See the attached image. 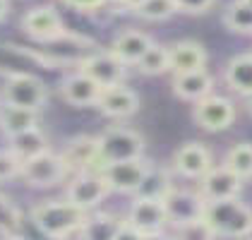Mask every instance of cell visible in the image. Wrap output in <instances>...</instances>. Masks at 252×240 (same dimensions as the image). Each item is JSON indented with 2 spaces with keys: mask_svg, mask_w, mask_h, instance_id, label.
Wrapping results in <instances>:
<instances>
[{
  "mask_svg": "<svg viewBox=\"0 0 252 240\" xmlns=\"http://www.w3.org/2000/svg\"><path fill=\"white\" fill-rule=\"evenodd\" d=\"M154 41L149 34H144V31H139V29H127V31H123V34H118L113 43H111V53L116 56L125 67H130V65H137L142 56L149 51V46H152Z\"/></svg>",
  "mask_w": 252,
  "mask_h": 240,
  "instance_id": "19",
  "label": "cell"
},
{
  "mask_svg": "<svg viewBox=\"0 0 252 240\" xmlns=\"http://www.w3.org/2000/svg\"><path fill=\"white\" fill-rule=\"evenodd\" d=\"M125 219H120L111 211H98V214H87L84 226L79 228V240H116L118 231L123 228Z\"/></svg>",
  "mask_w": 252,
  "mask_h": 240,
  "instance_id": "21",
  "label": "cell"
},
{
  "mask_svg": "<svg viewBox=\"0 0 252 240\" xmlns=\"http://www.w3.org/2000/svg\"><path fill=\"white\" fill-rule=\"evenodd\" d=\"M79 72L87 75L92 82H96L101 89L123 84V80H125V65L111 51H98V53L82 58L79 60Z\"/></svg>",
  "mask_w": 252,
  "mask_h": 240,
  "instance_id": "11",
  "label": "cell"
},
{
  "mask_svg": "<svg viewBox=\"0 0 252 240\" xmlns=\"http://www.w3.org/2000/svg\"><path fill=\"white\" fill-rule=\"evenodd\" d=\"M152 163L144 159H132V161H118V163H108L101 166V176L106 180V185L111 187V192H123V195H135L142 185L144 176L149 173Z\"/></svg>",
  "mask_w": 252,
  "mask_h": 240,
  "instance_id": "7",
  "label": "cell"
},
{
  "mask_svg": "<svg viewBox=\"0 0 252 240\" xmlns=\"http://www.w3.org/2000/svg\"><path fill=\"white\" fill-rule=\"evenodd\" d=\"M144 147H147L144 137L132 127H123V125L106 127L96 137L98 163L108 166V163H118V161L142 159L144 156Z\"/></svg>",
  "mask_w": 252,
  "mask_h": 240,
  "instance_id": "3",
  "label": "cell"
},
{
  "mask_svg": "<svg viewBox=\"0 0 252 240\" xmlns=\"http://www.w3.org/2000/svg\"><path fill=\"white\" fill-rule=\"evenodd\" d=\"M173 240H216V238H214L209 226L202 219L197 223H188V226L173 228Z\"/></svg>",
  "mask_w": 252,
  "mask_h": 240,
  "instance_id": "31",
  "label": "cell"
},
{
  "mask_svg": "<svg viewBox=\"0 0 252 240\" xmlns=\"http://www.w3.org/2000/svg\"><path fill=\"white\" fill-rule=\"evenodd\" d=\"M223 80L228 84V89L240 94V96H252V53L235 56L226 62L223 70Z\"/></svg>",
  "mask_w": 252,
  "mask_h": 240,
  "instance_id": "22",
  "label": "cell"
},
{
  "mask_svg": "<svg viewBox=\"0 0 252 240\" xmlns=\"http://www.w3.org/2000/svg\"><path fill=\"white\" fill-rule=\"evenodd\" d=\"M223 166L233 171L240 180L252 178V144L250 142H238L235 147L228 149Z\"/></svg>",
  "mask_w": 252,
  "mask_h": 240,
  "instance_id": "27",
  "label": "cell"
},
{
  "mask_svg": "<svg viewBox=\"0 0 252 240\" xmlns=\"http://www.w3.org/2000/svg\"><path fill=\"white\" fill-rule=\"evenodd\" d=\"M22 29L29 39L41 41V43H51V41L63 39L67 31H65V24L63 17L58 15L56 7L51 5H39V7H32L24 17H22Z\"/></svg>",
  "mask_w": 252,
  "mask_h": 240,
  "instance_id": "9",
  "label": "cell"
},
{
  "mask_svg": "<svg viewBox=\"0 0 252 240\" xmlns=\"http://www.w3.org/2000/svg\"><path fill=\"white\" fill-rule=\"evenodd\" d=\"M116 2L120 5V7H125V10H137L144 0H116Z\"/></svg>",
  "mask_w": 252,
  "mask_h": 240,
  "instance_id": "37",
  "label": "cell"
},
{
  "mask_svg": "<svg viewBox=\"0 0 252 240\" xmlns=\"http://www.w3.org/2000/svg\"><path fill=\"white\" fill-rule=\"evenodd\" d=\"M111 195V187L106 185V180L101 176V171H87V173H77L67 182L65 190V200H70L75 207L92 211L101 202Z\"/></svg>",
  "mask_w": 252,
  "mask_h": 240,
  "instance_id": "6",
  "label": "cell"
},
{
  "mask_svg": "<svg viewBox=\"0 0 252 240\" xmlns=\"http://www.w3.org/2000/svg\"><path fill=\"white\" fill-rule=\"evenodd\" d=\"M207 48L199 41L185 39L168 46V62L173 75H185V72H197L207 70Z\"/></svg>",
  "mask_w": 252,
  "mask_h": 240,
  "instance_id": "17",
  "label": "cell"
},
{
  "mask_svg": "<svg viewBox=\"0 0 252 240\" xmlns=\"http://www.w3.org/2000/svg\"><path fill=\"white\" fill-rule=\"evenodd\" d=\"M20 171H22V161L10 149H0V182L20 178Z\"/></svg>",
  "mask_w": 252,
  "mask_h": 240,
  "instance_id": "32",
  "label": "cell"
},
{
  "mask_svg": "<svg viewBox=\"0 0 252 240\" xmlns=\"http://www.w3.org/2000/svg\"><path fill=\"white\" fill-rule=\"evenodd\" d=\"M173 190V178L166 168H156L152 166L149 173L144 176L139 190L135 192V197H144V200H166L168 192Z\"/></svg>",
  "mask_w": 252,
  "mask_h": 240,
  "instance_id": "25",
  "label": "cell"
},
{
  "mask_svg": "<svg viewBox=\"0 0 252 240\" xmlns=\"http://www.w3.org/2000/svg\"><path fill=\"white\" fill-rule=\"evenodd\" d=\"M135 12L147 22H166L178 15V7L173 0H144Z\"/></svg>",
  "mask_w": 252,
  "mask_h": 240,
  "instance_id": "29",
  "label": "cell"
},
{
  "mask_svg": "<svg viewBox=\"0 0 252 240\" xmlns=\"http://www.w3.org/2000/svg\"><path fill=\"white\" fill-rule=\"evenodd\" d=\"M142 240H173V236L166 231H156V233H142Z\"/></svg>",
  "mask_w": 252,
  "mask_h": 240,
  "instance_id": "36",
  "label": "cell"
},
{
  "mask_svg": "<svg viewBox=\"0 0 252 240\" xmlns=\"http://www.w3.org/2000/svg\"><path fill=\"white\" fill-rule=\"evenodd\" d=\"M101 87L96 82H92L87 75L82 72H72L67 75L65 80L60 82V96L65 103L75 106V108H92L98 103V96H101Z\"/></svg>",
  "mask_w": 252,
  "mask_h": 240,
  "instance_id": "18",
  "label": "cell"
},
{
  "mask_svg": "<svg viewBox=\"0 0 252 240\" xmlns=\"http://www.w3.org/2000/svg\"><path fill=\"white\" fill-rule=\"evenodd\" d=\"M223 24L233 34H243V36H252V7L245 5L243 0H235L228 5L226 15H223Z\"/></svg>",
  "mask_w": 252,
  "mask_h": 240,
  "instance_id": "28",
  "label": "cell"
},
{
  "mask_svg": "<svg viewBox=\"0 0 252 240\" xmlns=\"http://www.w3.org/2000/svg\"><path fill=\"white\" fill-rule=\"evenodd\" d=\"M87 214L89 211L75 207L70 200H48L32 209V223L46 238L67 240L70 236L79 233V228L87 221Z\"/></svg>",
  "mask_w": 252,
  "mask_h": 240,
  "instance_id": "1",
  "label": "cell"
},
{
  "mask_svg": "<svg viewBox=\"0 0 252 240\" xmlns=\"http://www.w3.org/2000/svg\"><path fill=\"white\" fill-rule=\"evenodd\" d=\"M240 192H243V180L233 171H228L223 163L214 166L204 178H199V195L204 197V202L235 200L240 197Z\"/></svg>",
  "mask_w": 252,
  "mask_h": 240,
  "instance_id": "12",
  "label": "cell"
},
{
  "mask_svg": "<svg viewBox=\"0 0 252 240\" xmlns=\"http://www.w3.org/2000/svg\"><path fill=\"white\" fill-rule=\"evenodd\" d=\"M60 156L65 161L70 173H87V171H98V149H96V137L89 135H79L67 142V147L60 151Z\"/></svg>",
  "mask_w": 252,
  "mask_h": 240,
  "instance_id": "15",
  "label": "cell"
},
{
  "mask_svg": "<svg viewBox=\"0 0 252 240\" xmlns=\"http://www.w3.org/2000/svg\"><path fill=\"white\" fill-rule=\"evenodd\" d=\"M142 75H163V72H171V62H168V46H161V43H152L149 51L142 56V60L135 65Z\"/></svg>",
  "mask_w": 252,
  "mask_h": 240,
  "instance_id": "26",
  "label": "cell"
},
{
  "mask_svg": "<svg viewBox=\"0 0 252 240\" xmlns=\"http://www.w3.org/2000/svg\"><path fill=\"white\" fill-rule=\"evenodd\" d=\"M0 240H17V233H10V231L0 228Z\"/></svg>",
  "mask_w": 252,
  "mask_h": 240,
  "instance_id": "39",
  "label": "cell"
},
{
  "mask_svg": "<svg viewBox=\"0 0 252 240\" xmlns=\"http://www.w3.org/2000/svg\"><path fill=\"white\" fill-rule=\"evenodd\" d=\"M7 142H10L7 149L20 161L34 159V156H39V154L51 149V147H48V137L43 135L41 127H34V130H27V132H22V135H15V137H10Z\"/></svg>",
  "mask_w": 252,
  "mask_h": 240,
  "instance_id": "24",
  "label": "cell"
},
{
  "mask_svg": "<svg viewBox=\"0 0 252 240\" xmlns=\"http://www.w3.org/2000/svg\"><path fill=\"white\" fill-rule=\"evenodd\" d=\"M108 0H63V5L77 10V12H96L106 5Z\"/></svg>",
  "mask_w": 252,
  "mask_h": 240,
  "instance_id": "34",
  "label": "cell"
},
{
  "mask_svg": "<svg viewBox=\"0 0 252 240\" xmlns=\"http://www.w3.org/2000/svg\"><path fill=\"white\" fill-rule=\"evenodd\" d=\"M194 122L207 130V132H223L228 130L235 120V106L231 99L219 96V94H209L207 99L197 101L192 111Z\"/></svg>",
  "mask_w": 252,
  "mask_h": 240,
  "instance_id": "10",
  "label": "cell"
},
{
  "mask_svg": "<svg viewBox=\"0 0 252 240\" xmlns=\"http://www.w3.org/2000/svg\"><path fill=\"white\" fill-rule=\"evenodd\" d=\"M245 101H248V108H250V111H252V96H248V99H245Z\"/></svg>",
  "mask_w": 252,
  "mask_h": 240,
  "instance_id": "40",
  "label": "cell"
},
{
  "mask_svg": "<svg viewBox=\"0 0 252 240\" xmlns=\"http://www.w3.org/2000/svg\"><path fill=\"white\" fill-rule=\"evenodd\" d=\"M34 127H39V113L15 108V106H5V103L0 106V130L7 140L27 132V130H34Z\"/></svg>",
  "mask_w": 252,
  "mask_h": 240,
  "instance_id": "23",
  "label": "cell"
},
{
  "mask_svg": "<svg viewBox=\"0 0 252 240\" xmlns=\"http://www.w3.org/2000/svg\"><path fill=\"white\" fill-rule=\"evenodd\" d=\"M127 223L135 226L139 233H156V231H166L168 228V216H166V207L163 200H144L135 197L127 211Z\"/></svg>",
  "mask_w": 252,
  "mask_h": 240,
  "instance_id": "14",
  "label": "cell"
},
{
  "mask_svg": "<svg viewBox=\"0 0 252 240\" xmlns=\"http://www.w3.org/2000/svg\"><path fill=\"white\" fill-rule=\"evenodd\" d=\"M7 12H10V0H0V22L7 17Z\"/></svg>",
  "mask_w": 252,
  "mask_h": 240,
  "instance_id": "38",
  "label": "cell"
},
{
  "mask_svg": "<svg viewBox=\"0 0 252 240\" xmlns=\"http://www.w3.org/2000/svg\"><path fill=\"white\" fill-rule=\"evenodd\" d=\"M214 168L212 151L202 142H185L173 154V171L183 178L199 180Z\"/></svg>",
  "mask_w": 252,
  "mask_h": 240,
  "instance_id": "13",
  "label": "cell"
},
{
  "mask_svg": "<svg viewBox=\"0 0 252 240\" xmlns=\"http://www.w3.org/2000/svg\"><path fill=\"white\" fill-rule=\"evenodd\" d=\"M116 240H142V233L137 231L135 226H130V223L125 221V223H123V228L118 231Z\"/></svg>",
  "mask_w": 252,
  "mask_h": 240,
  "instance_id": "35",
  "label": "cell"
},
{
  "mask_svg": "<svg viewBox=\"0 0 252 240\" xmlns=\"http://www.w3.org/2000/svg\"><path fill=\"white\" fill-rule=\"evenodd\" d=\"M243 2H245V5H250V7H252V0H243Z\"/></svg>",
  "mask_w": 252,
  "mask_h": 240,
  "instance_id": "41",
  "label": "cell"
},
{
  "mask_svg": "<svg viewBox=\"0 0 252 240\" xmlns=\"http://www.w3.org/2000/svg\"><path fill=\"white\" fill-rule=\"evenodd\" d=\"M178 12H185V15H204L214 7L216 0H173Z\"/></svg>",
  "mask_w": 252,
  "mask_h": 240,
  "instance_id": "33",
  "label": "cell"
},
{
  "mask_svg": "<svg viewBox=\"0 0 252 240\" xmlns=\"http://www.w3.org/2000/svg\"><path fill=\"white\" fill-rule=\"evenodd\" d=\"M204 223L209 226L214 238L245 240L252 236V207L240 197L223 202H207Z\"/></svg>",
  "mask_w": 252,
  "mask_h": 240,
  "instance_id": "2",
  "label": "cell"
},
{
  "mask_svg": "<svg viewBox=\"0 0 252 240\" xmlns=\"http://www.w3.org/2000/svg\"><path fill=\"white\" fill-rule=\"evenodd\" d=\"M214 91V77L207 70H197V72H185V75H175L173 77V94L183 101H197L207 99Z\"/></svg>",
  "mask_w": 252,
  "mask_h": 240,
  "instance_id": "20",
  "label": "cell"
},
{
  "mask_svg": "<svg viewBox=\"0 0 252 240\" xmlns=\"http://www.w3.org/2000/svg\"><path fill=\"white\" fill-rule=\"evenodd\" d=\"M166 207V216H168V226L171 228H180L188 223H197L204 219V209L207 202L199 192H190V190H178L173 187L168 192V197L163 200Z\"/></svg>",
  "mask_w": 252,
  "mask_h": 240,
  "instance_id": "8",
  "label": "cell"
},
{
  "mask_svg": "<svg viewBox=\"0 0 252 240\" xmlns=\"http://www.w3.org/2000/svg\"><path fill=\"white\" fill-rule=\"evenodd\" d=\"M67 176H70V171H67L63 156L51 151V149L39 154V156H34V159L22 161L20 178L29 187H56Z\"/></svg>",
  "mask_w": 252,
  "mask_h": 240,
  "instance_id": "5",
  "label": "cell"
},
{
  "mask_svg": "<svg viewBox=\"0 0 252 240\" xmlns=\"http://www.w3.org/2000/svg\"><path fill=\"white\" fill-rule=\"evenodd\" d=\"M96 108L106 118L113 120L130 118V116H135L139 111V96H137L135 89H130L125 84H116V87H108V89L101 91Z\"/></svg>",
  "mask_w": 252,
  "mask_h": 240,
  "instance_id": "16",
  "label": "cell"
},
{
  "mask_svg": "<svg viewBox=\"0 0 252 240\" xmlns=\"http://www.w3.org/2000/svg\"><path fill=\"white\" fill-rule=\"evenodd\" d=\"M20 226H22L20 209L7 200V197L0 195V228H5V231H10V233H17Z\"/></svg>",
  "mask_w": 252,
  "mask_h": 240,
  "instance_id": "30",
  "label": "cell"
},
{
  "mask_svg": "<svg viewBox=\"0 0 252 240\" xmlns=\"http://www.w3.org/2000/svg\"><path fill=\"white\" fill-rule=\"evenodd\" d=\"M0 101L5 106H15V108H24V111H34L39 113L48 101V89L46 84L29 72H12L2 89H0Z\"/></svg>",
  "mask_w": 252,
  "mask_h": 240,
  "instance_id": "4",
  "label": "cell"
}]
</instances>
